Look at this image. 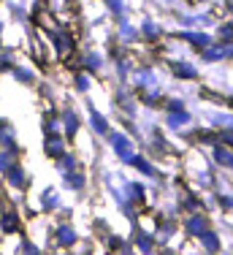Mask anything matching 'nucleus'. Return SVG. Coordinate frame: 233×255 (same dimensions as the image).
Masks as SVG:
<instances>
[{"mask_svg":"<svg viewBox=\"0 0 233 255\" xmlns=\"http://www.w3.org/2000/svg\"><path fill=\"white\" fill-rule=\"evenodd\" d=\"M60 168H63V171H73V168H76V157L63 155V157H60Z\"/></svg>","mask_w":233,"mask_h":255,"instance_id":"a211bd4d","label":"nucleus"},{"mask_svg":"<svg viewBox=\"0 0 233 255\" xmlns=\"http://www.w3.org/2000/svg\"><path fill=\"white\" fill-rule=\"evenodd\" d=\"M136 82L141 84V87H149V84H155V74H152V71H138Z\"/></svg>","mask_w":233,"mask_h":255,"instance_id":"ddd939ff","label":"nucleus"},{"mask_svg":"<svg viewBox=\"0 0 233 255\" xmlns=\"http://www.w3.org/2000/svg\"><path fill=\"white\" fill-rule=\"evenodd\" d=\"M112 147H114V152L122 157V160H130V138L125 136V133H112Z\"/></svg>","mask_w":233,"mask_h":255,"instance_id":"f257e3e1","label":"nucleus"},{"mask_svg":"<svg viewBox=\"0 0 233 255\" xmlns=\"http://www.w3.org/2000/svg\"><path fill=\"white\" fill-rule=\"evenodd\" d=\"M68 185L73 187V190H82V185H84V177H82V174H71V171H68Z\"/></svg>","mask_w":233,"mask_h":255,"instance_id":"6ab92c4d","label":"nucleus"},{"mask_svg":"<svg viewBox=\"0 0 233 255\" xmlns=\"http://www.w3.org/2000/svg\"><path fill=\"white\" fill-rule=\"evenodd\" d=\"M185 228H187V234H193V236H201L206 231V220L201 215H193V217H187L185 220Z\"/></svg>","mask_w":233,"mask_h":255,"instance_id":"20e7f679","label":"nucleus"},{"mask_svg":"<svg viewBox=\"0 0 233 255\" xmlns=\"http://www.w3.org/2000/svg\"><path fill=\"white\" fill-rule=\"evenodd\" d=\"M0 226H3L5 234H14L16 226H19V223H16V215H14V212H5V215H3V220H0Z\"/></svg>","mask_w":233,"mask_h":255,"instance_id":"1a4fd4ad","label":"nucleus"},{"mask_svg":"<svg viewBox=\"0 0 233 255\" xmlns=\"http://www.w3.org/2000/svg\"><path fill=\"white\" fill-rule=\"evenodd\" d=\"M109 5H112L116 14H122V0H109Z\"/></svg>","mask_w":233,"mask_h":255,"instance_id":"bb28decb","label":"nucleus"},{"mask_svg":"<svg viewBox=\"0 0 233 255\" xmlns=\"http://www.w3.org/2000/svg\"><path fill=\"white\" fill-rule=\"evenodd\" d=\"M220 33H223L225 41H233V25H223V27H220Z\"/></svg>","mask_w":233,"mask_h":255,"instance_id":"b1692460","label":"nucleus"},{"mask_svg":"<svg viewBox=\"0 0 233 255\" xmlns=\"http://www.w3.org/2000/svg\"><path fill=\"white\" fill-rule=\"evenodd\" d=\"M144 33L149 35V38H155V35L160 33V30H157V25H155V22H144Z\"/></svg>","mask_w":233,"mask_h":255,"instance_id":"4be33fe9","label":"nucleus"},{"mask_svg":"<svg viewBox=\"0 0 233 255\" xmlns=\"http://www.w3.org/2000/svg\"><path fill=\"white\" fill-rule=\"evenodd\" d=\"M87 68H101V57L98 54H87Z\"/></svg>","mask_w":233,"mask_h":255,"instance_id":"5701e85b","label":"nucleus"},{"mask_svg":"<svg viewBox=\"0 0 233 255\" xmlns=\"http://www.w3.org/2000/svg\"><path fill=\"white\" fill-rule=\"evenodd\" d=\"M52 41H54V46H57L60 57H65V54L73 49V35H68V33H54Z\"/></svg>","mask_w":233,"mask_h":255,"instance_id":"7ed1b4c3","label":"nucleus"},{"mask_svg":"<svg viewBox=\"0 0 233 255\" xmlns=\"http://www.w3.org/2000/svg\"><path fill=\"white\" fill-rule=\"evenodd\" d=\"M93 128H95L98 133H109V125H106V120H103L101 114H95V112H93Z\"/></svg>","mask_w":233,"mask_h":255,"instance_id":"2eb2a0df","label":"nucleus"},{"mask_svg":"<svg viewBox=\"0 0 233 255\" xmlns=\"http://www.w3.org/2000/svg\"><path fill=\"white\" fill-rule=\"evenodd\" d=\"M201 245L206 247V250H220V239H217V234H212V231H204L201 234Z\"/></svg>","mask_w":233,"mask_h":255,"instance_id":"0eeeda50","label":"nucleus"},{"mask_svg":"<svg viewBox=\"0 0 233 255\" xmlns=\"http://www.w3.org/2000/svg\"><path fill=\"white\" fill-rule=\"evenodd\" d=\"M217 163L233 168V152H228V149H217Z\"/></svg>","mask_w":233,"mask_h":255,"instance_id":"4468645a","label":"nucleus"},{"mask_svg":"<svg viewBox=\"0 0 233 255\" xmlns=\"http://www.w3.org/2000/svg\"><path fill=\"white\" fill-rule=\"evenodd\" d=\"M152 245H155V242H152V236H146V234H141V231H138V234H136V247H138V250L141 253H149Z\"/></svg>","mask_w":233,"mask_h":255,"instance_id":"9d476101","label":"nucleus"},{"mask_svg":"<svg viewBox=\"0 0 233 255\" xmlns=\"http://www.w3.org/2000/svg\"><path fill=\"white\" fill-rule=\"evenodd\" d=\"M174 71H176V76H187V79H195V76H198L193 65H176Z\"/></svg>","mask_w":233,"mask_h":255,"instance_id":"f3484780","label":"nucleus"},{"mask_svg":"<svg viewBox=\"0 0 233 255\" xmlns=\"http://www.w3.org/2000/svg\"><path fill=\"white\" fill-rule=\"evenodd\" d=\"M5 182H8L11 187H24V168L16 166V163H11V166L5 168Z\"/></svg>","mask_w":233,"mask_h":255,"instance_id":"f03ea898","label":"nucleus"},{"mask_svg":"<svg viewBox=\"0 0 233 255\" xmlns=\"http://www.w3.org/2000/svg\"><path fill=\"white\" fill-rule=\"evenodd\" d=\"M16 76H19V82H30V79H33V74H27V71H16Z\"/></svg>","mask_w":233,"mask_h":255,"instance_id":"a878e982","label":"nucleus"},{"mask_svg":"<svg viewBox=\"0 0 233 255\" xmlns=\"http://www.w3.org/2000/svg\"><path fill=\"white\" fill-rule=\"evenodd\" d=\"M65 130H68V136H76V130H79V117L73 112L65 114Z\"/></svg>","mask_w":233,"mask_h":255,"instance_id":"9b49d317","label":"nucleus"},{"mask_svg":"<svg viewBox=\"0 0 233 255\" xmlns=\"http://www.w3.org/2000/svg\"><path fill=\"white\" fill-rule=\"evenodd\" d=\"M130 163L138 168V171H144V174H149V177H155V168H152L149 163L144 160V157H136V155H133V157H130Z\"/></svg>","mask_w":233,"mask_h":255,"instance_id":"f8f14e48","label":"nucleus"},{"mask_svg":"<svg viewBox=\"0 0 233 255\" xmlns=\"http://www.w3.org/2000/svg\"><path fill=\"white\" fill-rule=\"evenodd\" d=\"M8 166H11V155H8V149H3L0 152V171H5Z\"/></svg>","mask_w":233,"mask_h":255,"instance_id":"412c9836","label":"nucleus"},{"mask_svg":"<svg viewBox=\"0 0 233 255\" xmlns=\"http://www.w3.org/2000/svg\"><path fill=\"white\" fill-rule=\"evenodd\" d=\"M44 206H46V209H54V206H57V198H54V193H52V190H46V193H44Z\"/></svg>","mask_w":233,"mask_h":255,"instance_id":"aec40b11","label":"nucleus"},{"mask_svg":"<svg viewBox=\"0 0 233 255\" xmlns=\"http://www.w3.org/2000/svg\"><path fill=\"white\" fill-rule=\"evenodd\" d=\"M73 242H76V231H73L71 226H63V228H57V245H63V247H71Z\"/></svg>","mask_w":233,"mask_h":255,"instance_id":"423d86ee","label":"nucleus"},{"mask_svg":"<svg viewBox=\"0 0 233 255\" xmlns=\"http://www.w3.org/2000/svg\"><path fill=\"white\" fill-rule=\"evenodd\" d=\"M76 87H79V90H87V87H90V82H87V76H84V74L76 76Z\"/></svg>","mask_w":233,"mask_h":255,"instance_id":"393cba45","label":"nucleus"},{"mask_svg":"<svg viewBox=\"0 0 233 255\" xmlns=\"http://www.w3.org/2000/svg\"><path fill=\"white\" fill-rule=\"evenodd\" d=\"M187 120H190V117H187L185 112H182V114H171V117H168V125H171V128H182Z\"/></svg>","mask_w":233,"mask_h":255,"instance_id":"dca6fc26","label":"nucleus"},{"mask_svg":"<svg viewBox=\"0 0 233 255\" xmlns=\"http://www.w3.org/2000/svg\"><path fill=\"white\" fill-rule=\"evenodd\" d=\"M65 152V144H63V138L60 136H49L46 138V155H52V157H60Z\"/></svg>","mask_w":233,"mask_h":255,"instance_id":"39448f33","label":"nucleus"},{"mask_svg":"<svg viewBox=\"0 0 233 255\" xmlns=\"http://www.w3.org/2000/svg\"><path fill=\"white\" fill-rule=\"evenodd\" d=\"M182 38L190 41V44H195V46H209V35H204V33H182Z\"/></svg>","mask_w":233,"mask_h":255,"instance_id":"6e6552de","label":"nucleus"}]
</instances>
